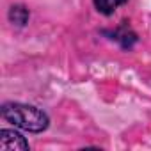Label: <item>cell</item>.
<instances>
[{
	"instance_id": "obj_1",
	"label": "cell",
	"mask_w": 151,
	"mask_h": 151,
	"mask_svg": "<svg viewBox=\"0 0 151 151\" xmlns=\"http://www.w3.org/2000/svg\"><path fill=\"white\" fill-rule=\"evenodd\" d=\"M2 117L14 124L16 128H22L25 132L30 133H41L48 128L50 124V117L45 110L34 107V105H27V103H18V101H9L2 105Z\"/></svg>"
},
{
	"instance_id": "obj_2",
	"label": "cell",
	"mask_w": 151,
	"mask_h": 151,
	"mask_svg": "<svg viewBox=\"0 0 151 151\" xmlns=\"http://www.w3.org/2000/svg\"><path fill=\"white\" fill-rule=\"evenodd\" d=\"M0 149L2 151H18V149H22V151H27V149H30V146H29V142L25 140V137L23 135H20L18 132H14V130H2L0 132Z\"/></svg>"
},
{
	"instance_id": "obj_3",
	"label": "cell",
	"mask_w": 151,
	"mask_h": 151,
	"mask_svg": "<svg viewBox=\"0 0 151 151\" xmlns=\"http://www.w3.org/2000/svg\"><path fill=\"white\" fill-rule=\"evenodd\" d=\"M112 39L119 41L123 48H132V45L137 41V36H135L126 25H123L121 29H116V30L112 32Z\"/></svg>"
},
{
	"instance_id": "obj_4",
	"label": "cell",
	"mask_w": 151,
	"mask_h": 151,
	"mask_svg": "<svg viewBox=\"0 0 151 151\" xmlns=\"http://www.w3.org/2000/svg\"><path fill=\"white\" fill-rule=\"evenodd\" d=\"M29 18H30V13L25 6H13L9 9V20H11V23H14L18 27H23L29 22Z\"/></svg>"
},
{
	"instance_id": "obj_5",
	"label": "cell",
	"mask_w": 151,
	"mask_h": 151,
	"mask_svg": "<svg viewBox=\"0 0 151 151\" xmlns=\"http://www.w3.org/2000/svg\"><path fill=\"white\" fill-rule=\"evenodd\" d=\"M93 2H94V7H96L98 13H101L105 16H110V14H114V11L119 6L126 4V0H93Z\"/></svg>"
}]
</instances>
